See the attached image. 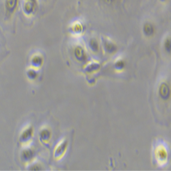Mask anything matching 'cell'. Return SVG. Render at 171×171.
<instances>
[{
  "label": "cell",
  "mask_w": 171,
  "mask_h": 171,
  "mask_svg": "<svg viewBox=\"0 0 171 171\" xmlns=\"http://www.w3.org/2000/svg\"><path fill=\"white\" fill-rule=\"evenodd\" d=\"M38 0H24L23 10L27 15L34 14L38 8Z\"/></svg>",
  "instance_id": "obj_1"
},
{
  "label": "cell",
  "mask_w": 171,
  "mask_h": 171,
  "mask_svg": "<svg viewBox=\"0 0 171 171\" xmlns=\"http://www.w3.org/2000/svg\"><path fill=\"white\" fill-rule=\"evenodd\" d=\"M18 0H5V8L7 14L12 15L15 12L18 6Z\"/></svg>",
  "instance_id": "obj_2"
},
{
  "label": "cell",
  "mask_w": 171,
  "mask_h": 171,
  "mask_svg": "<svg viewBox=\"0 0 171 171\" xmlns=\"http://www.w3.org/2000/svg\"><path fill=\"white\" fill-rule=\"evenodd\" d=\"M155 27L151 23H145L143 26V32L146 36H151L155 34Z\"/></svg>",
  "instance_id": "obj_3"
},
{
  "label": "cell",
  "mask_w": 171,
  "mask_h": 171,
  "mask_svg": "<svg viewBox=\"0 0 171 171\" xmlns=\"http://www.w3.org/2000/svg\"><path fill=\"white\" fill-rule=\"evenodd\" d=\"M159 94L160 96L164 99H167L170 97V89L168 86L167 84H162L161 87H160L159 90Z\"/></svg>",
  "instance_id": "obj_4"
},
{
  "label": "cell",
  "mask_w": 171,
  "mask_h": 171,
  "mask_svg": "<svg viewBox=\"0 0 171 171\" xmlns=\"http://www.w3.org/2000/svg\"><path fill=\"white\" fill-rule=\"evenodd\" d=\"M75 56L76 58L79 60H82L84 59L85 58V52L83 48L81 47H77L75 49Z\"/></svg>",
  "instance_id": "obj_5"
},
{
  "label": "cell",
  "mask_w": 171,
  "mask_h": 171,
  "mask_svg": "<svg viewBox=\"0 0 171 171\" xmlns=\"http://www.w3.org/2000/svg\"><path fill=\"white\" fill-rule=\"evenodd\" d=\"M33 133V130L32 128H30V129L25 130V132L23 133V134L21 135V140H27L28 139H30L31 138V136H32Z\"/></svg>",
  "instance_id": "obj_6"
},
{
  "label": "cell",
  "mask_w": 171,
  "mask_h": 171,
  "mask_svg": "<svg viewBox=\"0 0 171 171\" xmlns=\"http://www.w3.org/2000/svg\"><path fill=\"white\" fill-rule=\"evenodd\" d=\"M105 47H106V49L109 53L114 52L116 50V45L112 43V42H111L106 41L105 42Z\"/></svg>",
  "instance_id": "obj_7"
},
{
  "label": "cell",
  "mask_w": 171,
  "mask_h": 171,
  "mask_svg": "<svg viewBox=\"0 0 171 171\" xmlns=\"http://www.w3.org/2000/svg\"><path fill=\"white\" fill-rule=\"evenodd\" d=\"M90 46L91 47V49L95 51V52H97L99 50V45L98 42L97 41L96 39H91L89 42Z\"/></svg>",
  "instance_id": "obj_8"
},
{
  "label": "cell",
  "mask_w": 171,
  "mask_h": 171,
  "mask_svg": "<svg viewBox=\"0 0 171 171\" xmlns=\"http://www.w3.org/2000/svg\"><path fill=\"white\" fill-rule=\"evenodd\" d=\"M32 156H33V153L32 151L26 150L23 151V157L25 159H30Z\"/></svg>",
  "instance_id": "obj_9"
},
{
  "label": "cell",
  "mask_w": 171,
  "mask_h": 171,
  "mask_svg": "<svg viewBox=\"0 0 171 171\" xmlns=\"http://www.w3.org/2000/svg\"><path fill=\"white\" fill-rule=\"evenodd\" d=\"M164 47L165 49L167 51L168 53L170 52L171 50V41H170V39L168 38L167 39H166V41L164 42Z\"/></svg>",
  "instance_id": "obj_10"
},
{
  "label": "cell",
  "mask_w": 171,
  "mask_h": 171,
  "mask_svg": "<svg viewBox=\"0 0 171 171\" xmlns=\"http://www.w3.org/2000/svg\"><path fill=\"white\" fill-rule=\"evenodd\" d=\"M42 58L39 56H36L34 57L32 60V63L34 64V65L35 66H39L42 64Z\"/></svg>",
  "instance_id": "obj_11"
},
{
  "label": "cell",
  "mask_w": 171,
  "mask_h": 171,
  "mask_svg": "<svg viewBox=\"0 0 171 171\" xmlns=\"http://www.w3.org/2000/svg\"><path fill=\"white\" fill-rule=\"evenodd\" d=\"M50 136V133L48 132L47 130H43L41 132V137L43 140H47L49 138Z\"/></svg>",
  "instance_id": "obj_12"
},
{
  "label": "cell",
  "mask_w": 171,
  "mask_h": 171,
  "mask_svg": "<svg viewBox=\"0 0 171 171\" xmlns=\"http://www.w3.org/2000/svg\"><path fill=\"white\" fill-rule=\"evenodd\" d=\"M101 1L102 2L103 4L108 5V6H111V5H113L116 3L119 0H101Z\"/></svg>",
  "instance_id": "obj_13"
},
{
  "label": "cell",
  "mask_w": 171,
  "mask_h": 171,
  "mask_svg": "<svg viewBox=\"0 0 171 171\" xmlns=\"http://www.w3.org/2000/svg\"><path fill=\"white\" fill-rule=\"evenodd\" d=\"M82 30V26L80 25V24H77L74 28V30L75 32H80Z\"/></svg>",
  "instance_id": "obj_14"
},
{
  "label": "cell",
  "mask_w": 171,
  "mask_h": 171,
  "mask_svg": "<svg viewBox=\"0 0 171 171\" xmlns=\"http://www.w3.org/2000/svg\"><path fill=\"white\" fill-rule=\"evenodd\" d=\"M36 72L34 71H30L28 73V75L31 78H34V77H36Z\"/></svg>",
  "instance_id": "obj_15"
},
{
  "label": "cell",
  "mask_w": 171,
  "mask_h": 171,
  "mask_svg": "<svg viewBox=\"0 0 171 171\" xmlns=\"http://www.w3.org/2000/svg\"><path fill=\"white\" fill-rule=\"evenodd\" d=\"M160 2H166L167 0H159Z\"/></svg>",
  "instance_id": "obj_16"
}]
</instances>
